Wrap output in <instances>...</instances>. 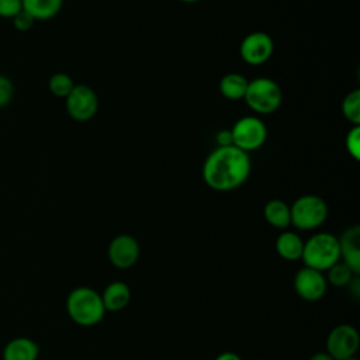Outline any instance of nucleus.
Masks as SVG:
<instances>
[{"label":"nucleus","instance_id":"f257e3e1","mask_svg":"<svg viewBox=\"0 0 360 360\" xmlns=\"http://www.w3.org/2000/svg\"><path fill=\"white\" fill-rule=\"evenodd\" d=\"M252 162L249 153L233 145L217 146L202 163V180L215 191L226 193L240 187L249 177Z\"/></svg>","mask_w":360,"mask_h":360},{"label":"nucleus","instance_id":"f03ea898","mask_svg":"<svg viewBox=\"0 0 360 360\" xmlns=\"http://www.w3.org/2000/svg\"><path fill=\"white\" fill-rule=\"evenodd\" d=\"M66 311L75 323L84 328L101 322L107 312L101 294L90 287L73 288L66 298Z\"/></svg>","mask_w":360,"mask_h":360},{"label":"nucleus","instance_id":"7ed1b4c3","mask_svg":"<svg viewBox=\"0 0 360 360\" xmlns=\"http://www.w3.org/2000/svg\"><path fill=\"white\" fill-rule=\"evenodd\" d=\"M301 260L304 266L325 273L340 260L338 236L330 232H316L304 242Z\"/></svg>","mask_w":360,"mask_h":360},{"label":"nucleus","instance_id":"20e7f679","mask_svg":"<svg viewBox=\"0 0 360 360\" xmlns=\"http://www.w3.org/2000/svg\"><path fill=\"white\" fill-rule=\"evenodd\" d=\"M243 100L256 114L267 115L280 108L283 91L276 80L262 76L249 80Z\"/></svg>","mask_w":360,"mask_h":360},{"label":"nucleus","instance_id":"39448f33","mask_svg":"<svg viewBox=\"0 0 360 360\" xmlns=\"http://www.w3.org/2000/svg\"><path fill=\"white\" fill-rule=\"evenodd\" d=\"M329 214L326 201L316 194L300 195L290 205L291 225L300 231H312L323 225Z\"/></svg>","mask_w":360,"mask_h":360},{"label":"nucleus","instance_id":"423d86ee","mask_svg":"<svg viewBox=\"0 0 360 360\" xmlns=\"http://www.w3.org/2000/svg\"><path fill=\"white\" fill-rule=\"evenodd\" d=\"M229 129L232 145L246 153L262 148L267 139V127L257 115L240 117Z\"/></svg>","mask_w":360,"mask_h":360},{"label":"nucleus","instance_id":"0eeeda50","mask_svg":"<svg viewBox=\"0 0 360 360\" xmlns=\"http://www.w3.org/2000/svg\"><path fill=\"white\" fill-rule=\"evenodd\" d=\"M65 105L69 117L79 122H86L94 118L98 110V97L87 84H75L72 91L65 98Z\"/></svg>","mask_w":360,"mask_h":360},{"label":"nucleus","instance_id":"6e6552de","mask_svg":"<svg viewBox=\"0 0 360 360\" xmlns=\"http://www.w3.org/2000/svg\"><path fill=\"white\" fill-rule=\"evenodd\" d=\"M274 52V41L264 31H253L245 35L239 45L240 59L250 66L264 65Z\"/></svg>","mask_w":360,"mask_h":360},{"label":"nucleus","instance_id":"1a4fd4ad","mask_svg":"<svg viewBox=\"0 0 360 360\" xmlns=\"http://www.w3.org/2000/svg\"><path fill=\"white\" fill-rule=\"evenodd\" d=\"M360 345L357 329L349 323L336 325L326 338V352L335 360H345L356 356Z\"/></svg>","mask_w":360,"mask_h":360},{"label":"nucleus","instance_id":"9d476101","mask_svg":"<svg viewBox=\"0 0 360 360\" xmlns=\"http://www.w3.org/2000/svg\"><path fill=\"white\" fill-rule=\"evenodd\" d=\"M292 284L297 295L308 302L321 300L328 290V281L325 274L307 266L301 267L295 273Z\"/></svg>","mask_w":360,"mask_h":360},{"label":"nucleus","instance_id":"9b49d317","mask_svg":"<svg viewBox=\"0 0 360 360\" xmlns=\"http://www.w3.org/2000/svg\"><path fill=\"white\" fill-rule=\"evenodd\" d=\"M141 248L138 240L129 233H120L111 239L107 248L110 263L121 270L132 267L139 259Z\"/></svg>","mask_w":360,"mask_h":360},{"label":"nucleus","instance_id":"f8f14e48","mask_svg":"<svg viewBox=\"0 0 360 360\" xmlns=\"http://www.w3.org/2000/svg\"><path fill=\"white\" fill-rule=\"evenodd\" d=\"M340 260L347 264L354 274L360 273V228L353 225L338 238Z\"/></svg>","mask_w":360,"mask_h":360},{"label":"nucleus","instance_id":"ddd939ff","mask_svg":"<svg viewBox=\"0 0 360 360\" xmlns=\"http://www.w3.org/2000/svg\"><path fill=\"white\" fill-rule=\"evenodd\" d=\"M39 346L27 336H18L7 342L3 349V360H37Z\"/></svg>","mask_w":360,"mask_h":360},{"label":"nucleus","instance_id":"4468645a","mask_svg":"<svg viewBox=\"0 0 360 360\" xmlns=\"http://www.w3.org/2000/svg\"><path fill=\"white\" fill-rule=\"evenodd\" d=\"M101 300L105 311L118 312L124 309L131 301V290L124 281H111L101 292Z\"/></svg>","mask_w":360,"mask_h":360},{"label":"nucleus","instance_id":"2eb2a0df","mask_svg":"<svg viewBox=\"0 0 360 360\" xmlns=\"http://www.w3.org/2000/svg\"><path fill=\"white\" fill-rule=\"evenodd\" d=\"M277 255L288 262H295L301 259L302 255V248H304V240L302 238L292 232V231H283L274 243Z\"/></svg>","mask_w":360,"mask_h":360},{"label":"nucleus","instance_id":"dca6fc26","mask_svg":"<svg viewBox=\"0 0 360 360\" xmlns=\"http://www.w3.org/2000/svg\"><path fill=\"white\" fill-rule=\"evenodd\" d=\"M263 217L269 225L277 229H287L291 225L290 205L280 198L269 200L264 204Z\"/></svg>","mask_w":360,"mask_h":360},{"label":"nucleus","instance_id":"f3484780","mask_svg":"<svg viewBox=\"0 0 360 360\" xmlns=\"http://www.w3.org/2000/svg\"><path fill=\"white\" fill-rule=\"evenodd\" d=\"M25 10L35 21H48L59 14L65 0H21Z\"/></svg>","mask_w":360,"mask_h":360},{"label":"nucleus","instance_id":"a211bd4d","mask_svg":"<svg viewBox=\"0 0 360 360\" xmlns=\"http://www.w3.org/2000/svg\"><path fill=\"white\" fill-rule=\"evenodd\" d=\"M248 83L249 80L246 76H243L242 73L231 72L221 77L218 87L222 97L235 101V100H243L248 89Z\"/></svg>","mask_w":360,"mask_h":360},{"label":"nucleus","instance_id":"6ab92c4d","mask_svg":"<svg viewBox=\"0 0 360 360\" xmlns=\"http://www.w3.org/2000/svg\"><path fill=\"white\" fill-rule=\"evenodd\" d=\"M357 277L353 270L342 260L335 263L326 270V281L333 287H349V284Z\"/></svg>","mask_w":360,"mask_h":360},{"label":"nucleus","instance_id":"aec40b11","mask_svg":"<svg viewBox=\"0 0 360 360\" xmlns=\"http://www.w3.org/2000/svg\"><path fill=\"white\" fill-rule=\"evenodd\" d=\"M342 114L350 125H360V90L349 91L342 100Z\"/></svg>","mask_w":360,"mask_h":360},{"label":"nucleus","instance_id":"412c9836","mask_svg":"<svg viewBox=\"0 0 360 360\" xmlns=\"http://www.w3.org/2000/svg\"><path fill=\"white\" fill-rule=\"evenodd\" d=\"M48 87H49V91L55 97L66 98L68 94L72 91V89L75 87V82H73V79L68 73L58 72V73H53L49 77Z\"/></svg>","mask_w":360,"mask_h":360},{"label":"nucleus","instance_id":"4be33fe9","mask_svg":"<svg viewBox=\"0 0 360 360\" xmlns=\"http://www.w3.org/2000/svg\"><path fill=\"white\" fill-rule=\"evenodd\" d=\"M345 148L353 160H360V125H352L345 138Z\"/></svg>","mask_w":360,"mask_h":360},{"label":"nucleus","instance_id":"5701e85b","mask_svg":"<svg viewBox=\"0 0 360 360\" xmlns=\"http://www.w3.org/2000/svg\"><path fill=\"white\" fill-rule=\"evenodd\" d=\"M22 10L21 0H0V17L1 18H13Z\"/></svg>","mask_w":360,"mask_h":360},{"label":"nucleus","instance_id":"b1692460","mask_svg":"<svg viewBox=\"0 0 360 360\" xmlns=\"http://www.w3.org/2000/svg\"><path fill=\"white\" fill-rule=\"evenodd\" d=\"M13 94H14L13 82L7 76L0 75V108L6 107L11 101Z\"/></svg>","mask_w":360,"mask_h":360},{"label":"nucleus","instance_id":"393cba45","mask_svg":"<svg viewBox=\"0 0 360 360\" xmlns=\"http://www.w3.org/2000/svg\"><path fill=\"white\" fill-rule=\"evenodd\" d=\"M13 25L17 31H21V32H25V31H30L32 28V25L35 24V20L25 11V10H21L18 14H15L13 18Z\"/></svg>","mask_w":360,"mask_h":360},{"label":"nucleus","instance_id":"a878e982","mask_svg":"<svg viewBox=\"0 0 360 360\" xmlns=\"http://www.w3.org/2000/svg\"><path fill=\"white\" fill-rule=\"evenodd\" d=\"M215 141L218 146H228L232 145V134L231 129H219L215 135Z\"/></svg>","mask_w":360,"mask_h":360},{"label":"nucleus","instance_id":"bb28decb","mask_svg":"<svg viewBox=\"0 0 360 360\" xmlns=\"http://www.w3.org/2000/svg\"><path fill=\"white\" fill-rule=\"evenodd\" d=\"M214 360H242V357L235 352H222Z\"/></svg>","mask_w":360,"mask_h":360},{"label":"nucleus","instance_id":"cd10ccee","mask_svg":"<svg viewBox=\"0 0 360 360\" xmlns=\"http://www.w3.org/2000/svg\"><path fill=\"white\" fill-rule=\"evenodd\" d=\"M309 360H335V359L325 350V352H316V353H314V354L309 357Z\"/></svg>","mask_w":360,"mask_h":360},{"label":"nucleus","instance_id":"c85d7f7f","mask_svg":"<svg viewBox=\"0 0 360 360\" xmlns=\"http://www.w3.org/2000/svg\"><path fill=\"white\" fill-rule=\"evenodd\" d=\"M179 1H181V3H198L201 0H179Z\"/></svg>","mask_w":360,"mask_h":360},{"label":"nucleus","instance_id":"c756f323","mask_svg":"<svg viewBox=\"0 0 360 360\" xmlns=\"http://www.w3.org/2000/svg\"><path fill=\"white\" fill-rule=\"evenodd\" d=\"M345 360H359L356 356H352V357H349V359H345Z\"/></svg>","mask_w":360,"mask_h":360}]
</instances>
